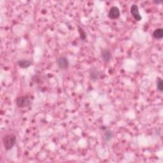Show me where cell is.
<instances>
[{
  "label": "cell",
  "mask_w": 163,
  "mask_h": 163,
  "mask_svg": "<svg viewBox=\"0 0 163 163\" xmlns=\"http://www.w3.org/2000/svg\"><path fill=\"white\" fill-rule=\"evenodd\" d=\"M17 141V138L13 134H8L3 138V144L6 151L11 150Z\"/></svg>",
  "instance_id": "6da1fadb"
},
{
  "label": "cell",
  "mask_w": 163,
  "mask_h": 163,
  "mask_svg": "<svg viewBox=\"0 0 163 163\" xmlns=\"http://www.w3.org/2000/svg\"><path fill=\"white\" fill-rule=\"evenodd\" d=\"M15 103L19 108H24L26 107H29L31 105L32 100L29 96L24 95L17 97Z\"/></svg>",
  "instance_id": "7a4b0ae2"
},
{
  "label": "cell",
  "mask_w": 163,
  "mask_h": 163,
  "mask_svg": "<svg viewBox=\"0 0 163 163\" xmlns=\"http://www.w3.org/2000/svg\"><path fill=\"white\" fill-rule=\"evenodd\" d=\"M57 64L61 70H66L69 67V61L68 58L65 56H61L59 57L56 61Z\"/></svg>",
  "instance_id": "3957f363"
},
{
  "label": "cell",
  "mask_w": 163,
  "mask_h": 163,
  "mask_svg": "<svg viewBox=\"0 0 163 163\" xmlns=\"http://www.w3.org/2000/svg\"><path fill=\"white\" fill-rule=\"evenodd\" d=\"M121 15L119 8L117 7H111L109 10L108 17L110 19H117Z\"/></svg>",
  "instance_id": "277c9868"
},
{
  "label": "cell",
  "mask_w": 163,
  "mask_h": 163,
  "mask_svg": "<svg viewBox=\"0 0 163 163\" xmlns=\"http://www.w3.org/2000/svg\"><path fill=\"white\" fill-rule=\"evenodd\" d=\"M130 12H131L133 18L136 21H140L142 19V17L141 16L140 12H139V8L136 4H133L131 5V8H130Z\"/></svg>",
  "instance_id": "5b68a950"
},
{
  "label": "cell",
  "mask_w": 163,
  "mask_h": 163,
  "mask_svg": "<svg viewBox=\"0 0 163 163\" xmlns=\"http://www.w3.org/2000/svg\"><path fill=\"white\" fill-rule=\"evenodd\" d=\"M101 72L97 70L96 67H92L89 70V77L91 80L96 81L99 78L100 76L101 75Z\"/></svg>",
  "instance_id": "8992f818"
},
{
  "label": "cell",
  "mask_w": 163,
  "mask_h": 163,
  "mask_svg": "<svg viewBox=\"0 0 163 163\" xmlns=\"http://www.w3.org/2000/svg\"><path fill=\"white\" fill-rule=\"evenodd\" d=\"M101 57L104 62L108 63L111 59L112 55H111V53L110 50L104 49L101 52Z\"/></svg>",
  "instance_id": "52a82bcc"
},
{
  "label": "cell",
  "mask_w": 163,
  "mask_h": 163,
  "mask_svg": "<svg viewBox=\"0 0 163 163\" xmlns=\"http://www.w3.org/2000/svg\"><path fill=\"white\" fill-rule=\"evenodd\" d=\"M113 134L112 131L110 129H106L103 136V141L105 143H108L113 139Z\"/></svg>",
  "instance_id": "ba28073f"
},
{
  "label": "cell",
  "mask_w": 163,
  "mask_h": 163,
  "mask_svg": "<svg viewBox=\"0 0 163 163\" xmlns=\"http://www.w3.org/2000/svg\"><path fill=\"white\" fill-rule=\"evenodd\" d=\"M17 64L21 68L26 69V68H28L31 66V62L29 60L21 59L17 62Z\"/></svg>",
  "instance_id": "9c48e42d"
},
{
  "label": "cell",
  "mask_w": 163,
  "mask_h": 163,
  "mask_svg": "<svg viewBox=\"0 0 163 163\" xmlns=\"http://www.w3.org/2000/svg\"><path fill=\"white\" fill-rule=\"evenodd\" d=\"M152 37L156 40H161L163 38V29L158 28L154 30L152 33Z\"/></svg>",
  "instance_id": "30bf717a"
},
{
  "label": "cell",
  "mask_w": 163,
  "mask_h": 163,
  "mask_svg": "<svg viewBox=\"0 0 163 163\" xmlns=\"http://www.w3.org/2000/svg\"><path fill=\"white\" fill-rule=\"evenodd\" d=\"M78 31L79 32L80 39L82 40H85L87 38V34H86V31H84V29L80 26H78Z\"/></svg>",
  "instance_id": "8fae6325"
},
{
  "label": "cell",
  "mask_w": 163,
  "mask_h": 163,
  "mask_svg": "<svg viewBox=\"0 0 163 163\" xmlns=\"http://www.w3.org/2000/svg\"><path fill=\"white\" fill-rule=\"evenodd\" d=\"M157 89L160 92H162V91H163V80L161 78H157Z\"/></svg>",
  "instance_id": "7c38bea8"
},
{
  "label": "cell",
  "mask_w": 163,
  "mask_h": 163,
  "mask_svg": "<svg viewBox=\"0 0 163 163\" xmlns=\"http://www.w3.org/2000/svg\"><path fill=\"white\" fill-rule=\"evenodd\" d=\"M154 3L156 4H160L162 3V1H154Z\"/></svg>",
  "instance_id": "4fadbf2b"
}]
</instances>
